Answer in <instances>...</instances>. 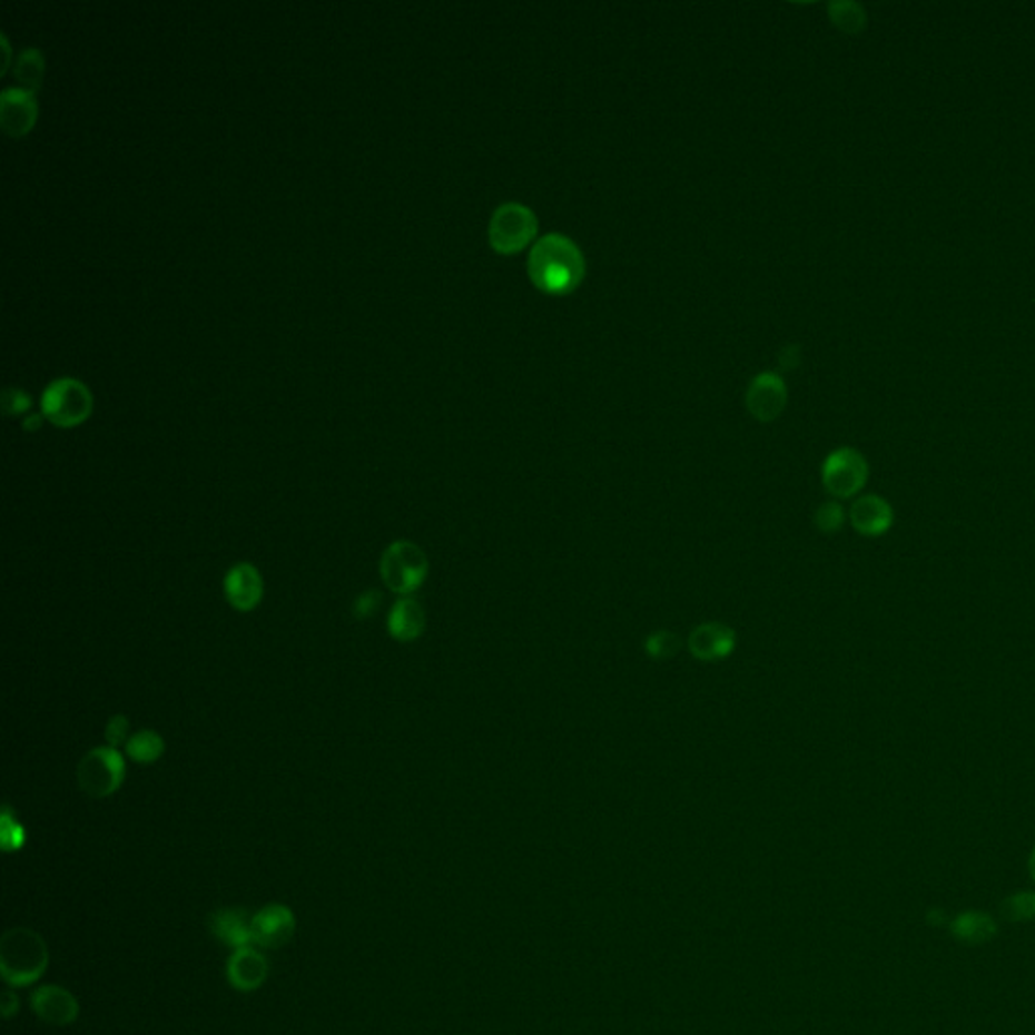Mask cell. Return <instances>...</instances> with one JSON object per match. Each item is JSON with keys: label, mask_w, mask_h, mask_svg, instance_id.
Returning <instances> with one entry per match:
<instances>
[{"label": "cell", "mask_w": 1035, "mask_h": 1035, "mask_svg": "<svg viewBox=\"0 0 1035 1035\" xmlns=\"http://www.w3.org/2000/svg\"><path fill=\"white\" fill-rule=\"evenodd\" d=\"M526 272L530 282L542 294L569 296L583 284L586 262L571 237L549 233L530 247Z\"/></svg>", "instance_id": "1"}, {"label": "cell", "mask_w": 1035, "mask_h": 1035, "mask_svg": "<svg viewBox=\"0 0 1035 1035\" xmlns=\"http://www.w3.org/2000/svg\"><path fill=\"white\" fill-rule=\"evenodd\" d=\"M49 948L39 933L14 926L0 940V973L11 987H27L43 977Z\"/></svg>", "instance_id": "2"}, {"label": "cell", "mask_w": 1035, "mask_h": 1035, "mask_svg": "<svg viewBox=\"0 0 1035 1035\" xmlns=\"http://www.w3.org/2000/svg\"><path fill=\"white\" fill-rule=\"evenodd\" d=\"M536 235L539 217L522 203L500 205L487 225L490 247L500 255L522 254L530 245L536 243Z\"/></svg>", "instance_id": "3"}, {"label": "cell", "mask_w": 1035, "mask_h": 1035, "mask_svg": "<svg viewBox=\"0 0 1035 1035\" xmlns=\"http://www.w3.org/2000/svg\"><path fill=\"white\" fill-rule=\"evenodd\" d=\"M430 573L427 554L411 540H397L381 556V576L388 591L411 595L425 583Z\"/></svg>", "instance_id": "4"}, {"label": "cell", "mask_w": 1035, "mask_h": 1035, "mask_svg": "<svg viewBox=\"0 0 1035 1035\" xmlns=\"http://www.w3.org/2000/svg\"><path fill=\"white\" fill-rule=\"evenodd\" d=\"M93 397L88 386L73 376H61L45 386L41 395L43 417L57 427H76L91 415Z\"/></svg>", "instance_id": "5"}, {"label": "cell", "mask_w": 1035, "mask_h": 1035, "mask_svg": "<svg viewBox=\"0 0 1035 1035\" xmlns=\"http://www.w3.org/2000/svg\"><path fill=\"white\" fill-rule=\"evenodd\" d=\"M870 463L864 453L854 447H839L826 457L821 465V484L829 496L849 500L858 496L868 484Z\"/></svg>", "instance_id": "6"}, {"label": "cell", "mask_w": 1035, "mask_h": 1035, "mask_svg": "<svg viewBox=\"0 0 1035 1035\" xmlns=\"http://www.w3.org/2000/svg\"><path fill=\"white\" fill-rule=\"evenodd\" d=\"M126 777L124 757L111 747L89 750L78 767L79 789L93 799L116 793Z\"/></svg>", "instance_id": "7"}, {"label": "cell", "mask_w": 1035, "mask_h": 1035, "mask_svg": "<svg viewBox=\"0 0 1035 1035\" xmlns=\"http://www.w3.org/2000/svg\"><path fill=\"white\" fill-rule=\"evenodd\" d=\"M294 933H296V916L286 904H269L257 915L252 916L254 947L269 948V950L286 947Z\"/></svg>", "instance_id": "8"}, {"label": "cell", "mask_w": 1035, "mask_h": 1035, "mask_svg": "<svg viewBox=\"0 0 1035 1035\" xmlns=\"http://www.w3.org/2000/svg\"><path fill=\"white\" fill-rule=\"evenodd\" d=\"M787 385L775 373H759L750 381L747 408L760 423H772L787 407Z\"/></svg>", "instance_id": "9"}, {"label": "cell", "mask_w": 1035, "mask_h": 1035, "mask_svg": "<svg viewBox=\"0 0 1035 1035\" xmlns=\"http://www.w3.org/2000/svg\"><path fill=\"white\" fill-rule=\"evenodd\" d=\"M849 524L866 539H880L894 526V507L886 497L878 494L858 496L848 512Z\"/></svg>", "instance_id": "10"}, {"label": "cell", "mask_w": 1035, "mask_h": 1035, "mask_svg": "<svg viewBox=\"0 0 1035 1035\" xmlns=\"http://www.w3.org/2000/svg\"><path fill=\"white\" fill-rule=\"evenodd\" d=\"M688 650L698 661L727 660L737 650V631L718 621L700 623L688 638Z\"/></svg>", "instance_id": "11"}, {"label": "cell", "mask_w": 1035, "mask_h": 1035, "mask_svg": "<svg viewBox=\"0 0 1035 1035\" xmlns=\"http://www.w3.org/2000/svg\"><path fill=\"white\" fill-rule=\"evenodd\" d=\"M225 597L235 611L249 613L264 599V579L254 564L239 562L225 576Z\"/></svg>", "instance_id": "12"}, {"label": "cell", "mask_w": 1035, "mask_h": 1035, "mask_svg": "<svg viewBox=\"0 0 1035 1035\" xmlns=\"http://www.w3.org/2000/svg\"><path fill=\"white\" fill-rule=\"evenodd\" d=\"M31 1007L41 1022L51 1025L73 1024L79 1015L78 999L59 985L37 987L31 995Z\"/></svg>", "instance_id": "13"}, {"label": "cell", "mask_w": 1035, "mask_h": 1035, "mask_svg": "<svg viewBox=\"0 0 1035 1035\" xmlns=\"http://www.w3.org/2000/svg\"><path fill=\"white\" fill-rule=\"evenodd\" d=\"M37 101L31 91L7 88L0 93V126L11 136L29 132L37 121Z\"/></svg>", "instance_id": "14"}, {"label": "cell", "mask_w": 1035, "mask_h": 1035, "mask_svg": "<svg viewBox=\"0 0 1035 1035\" xmlns=\"http://www.w3.org/2000/svg\"><path fill=\"white\" fill-rule=\"evenodd\" d=\"M269 975L267 958L252 945L237 948L227 960V979L237 992H257Z\"/></svg>", "instance_id": "15"}, {"label": "cell", "mask_w": 1035, "mask_h": 1035, "mask_svg": "<svg viewBox=\"0 0 1035 1035\" xmlns=\"http://www.w3.org/2000/svg\"><path fill=\"white\" fill-rule=\"evenodd\" d=\"M210 933L219 938L227 947L243 948L254 945L252 936V918L245 910L237 908H223L213 913L209 918Z\"/></svg>", "instance_id": "16"}, {"label": "cell", "mask_w": 1035, "mask_h": 1035, "mask_svg": "<svg viewBox=\"0 0 1035 1035\" xmlns=\"http://www.w3.org/2000/svg\"><path fill=\"white\" fill-rule=\"evenodd\" d=\"M425 623H427L425 609L415 599L405 597L395 603L388 615V633L393 635V639L408 643L423 635Z\"/></svg>", "instance_id": "17"}, {"label": "cell", "mask_w": 1035, "mask_h": 1035, "mask_svg": "<svg viewBox=\"0 0 1035 1035\" xmlns=\"http://www.w3.org/2000/svg\"><path fill=\"white\" fill-rule=\"evenodd\" d=\"M950 933L965 945H983L997 935V923L993 920V916L970 910L958 915L950 923Z\"/></svg>", "instance_id": "18"}, {"label": "cell", "mask_w": 1035, "mask_h": 1035, "mask_svg": "<svg viewBox=\"0 0 1035 1035\" xmlns=\"http://www.w3.org/2000/svg\"><path fill=\"white\" fill-rule=\"evenodd\" d=\"M12 76L17 79V83L21 86L22 89L27 91H37L41 88V81H43L45 76V57L39 49L34 47H29L24 49L21 56L17 57V63H14V69H12Z\"/></svg>", "instance_id": "19"}, {"label": "cell", "mask_w": 1035, "mask_h": 1035, "mask_svg": "<svg viewBox=\"0 0 1035 1035\" xmlns=\"http://www.w3.org/2000/svg\"><path fill=\"white\" fill-rule=\"evenodd\" d=\"M126 752L136 762H142V765L155 762L165 752V740L155 730H142V732H136L126 742Z\"/></svg>", "instance_id": "20"}, {"label": "cell", "mask_w": 1035, "mask_h": 1035, "mask_svg": "<svg viewBox=\"0 0 1035 1035\" xmlns=\"http://www.w3.org/2000/svg\"><path fill=\"white\" fill-rule=\"evenodd\" d=\"M829 19L839 31L848 34H858L866 27V11L858 2H834L829 4Z\"/></svg>", "instance_id": "21"}, {"label": "cell", "mask_w": 1035, "mask_h": 1035, "mask_svg": "<svg viewBox=\"0 0 1035 1035\" xmlns=\"http://www.w3.org/2000/svg\"><path fill=\"white\" fill-rule=\"evenodd\" d=\"M643 650L650 655L651 660H672L682 650V638L678 633H673V631L661 629V631H655V633H651L645 638Z\"/></svg>", "instance_id": "22"}, {"label": "cell", "mask_w": 1035, "mask_h": 1035, "mask_svg": "<svg viewBox=\"0 0 1035 1035\" xmlns=\"http://www.w3.org/2000/svg\"><path fill=\"white\" fill-rule=\"evenodd\" d=\"M1002 915L1009 923H1027L1035 918V893H1017L1002 903Z\"/></svg>", "instance_id": "23"}, {"label": "cell", "mask_w": 1035, "mask_h": 1035, "mask_svg": "<svg viewBox=\"0 0 1035 1035\" xmlns=\"http://www.w3.org/2000/svg\"><path fill=\"white\" fill-rule=\"evenodd\" d=\"M846 518H848L846 507L841 506L837 500H829V502H824L821 506L817 507L816 514H814V524L824 534H836V532L844 529Z\"/></svg>", "instance_id": "24"}, {"label": "cell", "mask_w": 1035, "mask_h": 1035, "mask_svg": "<svg viewBox=\"0 0 1035 1035\" xmlns=\"http://www.w3.org/2000/svg\"><path fill=\"white\" fill-rule=\"evenodd\" d=\"M24 844V829L17 819H12L9 807L2 814V848L7 851H17Z\"/></svg>", "instance_id": "25"}, {"label": "cell", "mask_w": 1035, "mask_h": 1035, "mask_svg": "<svg viewBox=\"0 0 1035 1035\" xmlns=\"http://www.w3.org/2000/svg\"><path fill=\"white\" fill-rule=\"evenodd\" d=\"M31 408V397L21 391V388H4L2 393V411L7 415H21L24 411Z\"/></svg>", "instance_id": "26"}, {"label": "cell", "mask_w": 1035, "mask_h": 1035, "mask_svg": "<svg viewBox=\"0 0 1035 1035\" xmlns=\"http://www.w3.org/2000/svg\"><path fill=\"white\" fill-rule=\"evenodd\" d=\"M128 732H130V722H128V718L121 717V714L111 717L108 727H106V740H108V745H110L111 749H116V747H120L124 742H128V740H126V738H128Z\"/></svg>", "instance_id": "27"}, {"label": "cell", "mask_w": 1035, "mask_h": 1035, "mask_svg": "<svg viewBox=\"0 0 1035 1035\" xmlns=\"http://www.w3.org/2000/svg\"><path fill=\"white\" fill-rule=\"evenodd\" d=\"M381 601H383V597H381L378 591H366V593H363V595L356 599V603H354V615L358 619H366L371 618V615H375L376 611H378V607H381Z\"/></svg>", "instance_id": "28"}, {"label": "cell", "mask_w": 1035, "mask_h": 1035, "mask_svg": "<svg viewBox=\"0 0 1035 1035\" xmlns=\"http://www.w3.org/2000/svg\"><path fill=\"white\" fill-rule=\"evenodd\" d=\"M0 1007H2V1014H4V1017H11L14 1012H19V999H17V995L11 992L4 993V995H2V1003H0Z\"/></svg>", "instance_id": "29"}, {"label": "cell", "mask_w": 1035, "mask_h": 1035, "mask_svg": "<svg viewBox=\"0 0 1035 1035\" xmlns=\"http://www.w3.org/2000/svg\"><path fill=\"white\" fill-rule=\"evenodd\" d=\"M41 423H43V415L33 413V415H27V417H24V421H22V427H24L27 431H37L39 427H41Z\"/></svg>", "instance_id": "30"}, {"label": "cell", "mask_w": 1035, "mask_h": 1035, "mask_svg": "<svg viewBox=\"0 0 1035 1035\" xmlns=\"http://www.w3.org/2000/svg\"><path fill=\"white\" fill-rule=\"evenodd\" d=\"M1029 876H1032V880L1035 881V846L1034 849H1032V856H1029Z\"/></svg>", "instance_id": "31"}]
</instances>
